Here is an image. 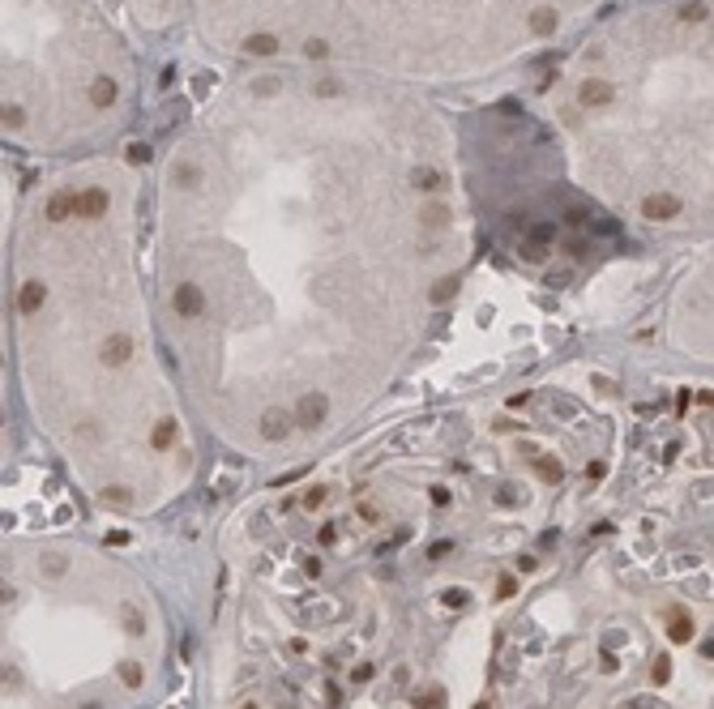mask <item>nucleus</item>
<instances>
[{
    "label": "nucleus",
    "instance_id": "nucleus-1",
    "mask_svg": "<svg viewBox=\"0 0 714 709\" xmlns=\"http://www.w3.org/2000/svg\"><path fill=\"white\" fill-rule=\"evenodd\" d=\"M582 188L621 222L714 231V0H629L556 73Z\"/></svg>",
    "mask_w": 714,
    "mask_h": 709
},
{
    "label": "nucleus",
    "instance_id": "nucleus-2",
    "mask_svg": "<svg viewBox=\"0 0 714 709\" xmlns=\"http://www.w3.org/2000/svg\"><path fill=\"white\" fill-rule=\"evenodd\" d=\"M129 64L94 0H5V133L73 145L116 120Z\"/></svg>",
    "mask_w": 714,
    "mask_h": 709
},
{
    "label": "nucleus",
    "instance_id": "nucleus-3",
    "mask_svg": "<svg viewBox=\"0 0 714 709\" xmlns=\"http://www.w3.org/2000/svg\"><path fill=\"white\" fill-rule=\"evenodd\" d=\"M586 0H253L249 17L325 21L368 60L407 69H466L509 60L556 30Z\"/></svg>",
    "mask_w": 714,
    "mask_h": 709
},
{
    "label": "nucleus",
    "instance_id": "nucleus-4",
    "mask_svg": "<svg viewBox=\"0 0 714 709\" xmlns=\"http://www.w3.org/2000/svg\"><path fill=\"white\" fill-rule=\"evenodd\" d=\"M680 325L688 334L697 329L702 346L714 338V252L697 265V273L688 278L684 291H680Z\"/></svg>",
    "mask_w": 714,
    "mask_h": 709
},
{
    "label": "nucleus",
    "instance_id": "nucleus-5",
    "mask_svg": "<svg viewBox=\"0 0 714 709\" xmlns=\"http://www.w3.org/2000/svg\"><path fill=\"white\" fill-rule=\"evenodd\" d=\"M672 641H693V624H688V616L684 611H672Z\"/></svg>",
    "mask_w": 714,
    "mask_h": 709
},
{
    "label": "nucleus",
    "instance_id": "nucleus-6",
    "mask_svg": "<svg viewBox=\"0 0 714 709\" xmlns=\"http://www.w3.org/2000/svg\"><path fill=\"white\" fill-rule=\"evenodd\" d=\"M125 628H129V637H141L145 632V620H141L137 607H125Z\"/></svg>",
    "mask_w": 714,
    "mask_h": 709
},
{
    "label": "nucleus",
    "instance_id": "nucleus-7",
    "mask_svg": "<svg viewBox=\"0 0 714 709\" xmlns=\"http://www.w3.org/2000/svg\"><path fill=\"white\" fill-rule=\"evenodd\" d=\"M120 679H125L129 688H137V683H141V667L137 663H125V667H120Z\"/></svg>",
    "mask_w": 714,
    "mask_h": 709
},
{
    "label": "nucleus",
    "instance_id": "nucleus-8",
    "mask_svg": "<svg viewBox=\"0 0 714 709\" xmlns=\"http://www.w3.org/2000/svg\"><path fill=\"white\" fill-rule=\"evenodd\" d=\"M654 679H659V683L668 679V658H659V663H654Z\"/></svg>",
    "mask_w": 714,
    "mask_h": 709
}]
</instances>
